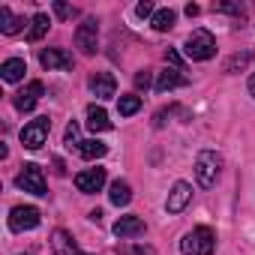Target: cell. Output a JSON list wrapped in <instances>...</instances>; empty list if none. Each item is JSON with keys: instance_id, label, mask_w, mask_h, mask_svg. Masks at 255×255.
I'll return each mask as SVG.
<instances>
[{"instance_id": "6da1fadb", "label": "cell", "mask_w": 255, "mask_h": 255, "mask_svg": "<svg viewBox=\"0 0 255 255\" xmlns=\"http://www.w3.org/2000/svg\"><path fill=\"white\" fill-rule=\"evenodd\" d=\"M213 246H216V234L207 225H198L195 231H189L183 237L180 252L183 255H213Z\"/></svg>"}, {"instance_id": "7a4b0ae2", "label": "cell", "mask_w": 255, "mask_h": 255, "mask_svg": "<svg viewBox=\"0 0 255 255\" xmlns=\"http://www.w3.org/2000/svg\"><path fill=\"white\" fill-rule=\"evenodd\" d=\"M219 165H222V159H219L216 150H201V153L195 156V177H198V186H201V189H210V186L216 183Z\"/></svg>"}, {"instance_id": "3957f363", "label": "cell", "mask_w": 255, "mask_h": 255, "mask_svg": "<svg viewBox=\"0 0 255 255\" xmlns=\"http://www.w3.org/2000/svg\"><path fill=\"white\" fill-rule=\"evenodd\" d=\"M213 54H216V39H213V33L195 30V33L186 39V57H189V60H210Z\"/></svg>"}, {"instance_id": "277c9868", "label": "cell", "mask_w": 255, "mask_h": 255, "mask_svg": "<svg viewBox=\"0 0 255 255\" xmlns=\"http://www.w3.org/2000/svg\"><path fill=\"white\" fill-rule=\"evenodd\" d=\"M48 132H51V120L48 117H36V120H30L21 129V144L27 150H39L48 141Z\"/></svg>"}, {"instance_id": "5b68a950", "label": "cell", "mask_w": 255, "mask_h": 255, "mask_svg": "<svg viewBox=\"0 0 255 255\" xmlns=\"http://www.w3.org/2000/svg\"><path fill=\"white\" fill-rule=\"evenodd\" d=\"M15 183H18L24 192H30V195H45V174H42V168H39L36 162H27V165L18 171Z\"/></svg>"}, {"instance_id": "8992f818", "label": "cell", "mask_w": 255, "mask_h": 255, "mask_svg": "<svg viewBox=\"0 0 255 255\" xmlns=\"http://www.w3.org/2000/svg\"><path fill=\"white\" fill-rule=\"evenodd\" d=\"M36 225H39V210L36 207H30V204L12 207V213H9V228L12 231H30Z\"/></svg>"}, {"instance_id": "52a82bcc", "label": "cell", "mask_w": 255, "mask_h": 255, "mask_svg": "<svg viewBox=\"0 0 255 255\" xmlns=\"http://www.w3.org/2000/svg\"><path fill=\"white\" fill-rule=\"evenodd\" d=\"M96 42H99V24H96V18H87L75 30V45L81 48V54H93L96 51Z\"/></svg>"}, {"instance_id": "ba28073f", "label": "cell", "mask_w": 255, "mask_h": 255, "mask_svg": "<svg viewBox=\"0 0 255 255\" xmlns=\"http://www.w3.org/2000/svg\"><path fill=\"white\" fill-rule=\"evenodd\" d=\"M42 96H45V84H42V81H30L24 90H18V93H15V99H12V102H15V108H18V111H24V114H27V111H33V108H36V102H39Z\"/></svg>"}, {"instance_id": "9c48e42d", "label": "cell", "mask_w": 255, "mask_h": 255, "mask_svg": "<svg viewBox=\"0 0 255 255\" xmlns=\"http://www.w3.org/2000/svg\"><path fill=\"white\" fill-rule=\"evenodd\" d=\"M75 186L78 192L90 195V192H99L105 186V168H84L81 174H75Z\"/></svg>"}, {"instance_id": "30bf717a", "label": "cell", "mask_w": 255, "mask_h": 255, "mask_svg": "<svg viewBox=\"0 0 255 255\" xmlns=\"http://www.w3.org/2000/svg\"><path fill=\"white\" fill-rule=\"evenodd\" d=\"M189 198H192V186H189L186 180H177V183H174V189L168 192L165 210H168V213H180V210L189 204Z\"/></svg>"}, {"instance_id": "8fae6325", "label": "cell", "mask_w": 255, "mask_h": 255, "mask_svg": "<svg viewBox=\"0 0 255 255\" xmlns=\"http://www.w3.org/2000/svg\"><path fill=\"white\" fill-rule=\"evenodd\" d=\"M39 63L45 66V69H72V54L69 51H63V48H45L42 54H39Z\"/></svg>"}, {"instance_id": "7c38bea8", "label": "cell", "mask_w": 255, "mask_h": 255, "mask_svg": "<svg viewBox=\"0 0 255 255\" xmlns=\"http://www.w3.org/2000/svg\"><path fill=\"white\" fill-rule=\"evenodd\" d=\"M90 90L99 99H111L117 93V81H114L111 72H96V75H90Z\"/></svg>"}, {"instance_id": "4fadbf2b", "label": "cell", "mask_w": 255, "mask_h": 255, "mask_svg": "<svg viewBox=\"0 0 255 255\" xmlns=\"http://www.w3.org/2000/svg\"><path fill=\"white\" fill-rule=\"evenodd\" d=\"M144 219L141 216H120L117 222H114V234L117 237H138V234H144Z\"/></svg>"}, {"instance_id": "5bb4252c", "label": "cell", "mask_w": 255, "mask_h": 255, "mask_svg": "<svg viewBox=\"0 0 255 255\" xmlns=\"http://www.w3.org/2000/svg\"><path fill=\"white\" fill-rule=\"evenodd\" d=\"M183 84H189V81H186V75H180V69H162V72L156 75L153 90H156V93H168V90L183 87Z\"/></svg>"}, {"instance_id": "9a60e30c", "label": "cell", "mask_w": 255, "mask_h": 255, "mask_svg": "<svg viewBox=\"0 0 255 255\" xmlns=\"http://www.w3.org/2000/svg\"><path fill=\"white\" fill-rule=\"evenodd\" d=\"M51 249H54V255H84V252L72 243V237H69L63 228H57V231L51 234Z\"/></svg>"}, {"instance_id": "2e32d148", "label": "cell", "mask_w": 255, "mask_h": 255, "mask_svg": "<svg viewBox=\"0 0 255 255\" xmlns=\"http://www.w3.org/2000/svg\"><path fill=\"white\" fill-rule=\"evenodd\" d=\"M24 72H27V63H24L21 57H9L3 66H0V75H3V81H6V84L21 81V78H24Z\"/></svg>"}, {"instance_id": "e0dca14e", "label": "cell", "mask_w": 255, "mask_h": 255, "mask_svg": "<svg viewBox=\"0 0 255 255\" xmlns=\"http://www.w3.org/2000/svg\"><path fill=\"white\" fill-rule=\"evenodd\" d=\"M87 129L90 132H108L111 129V120H108L105 108H99V105H90L87 108Z\"/></svg>"}, {"instance_id": "ac0fdd59", "label": "cell", "mask_w": 255, "mask_h": 255, "mask_svg": "<svg viewBox=\"0 0 255 255\" xmlns=\"http://www.w3.org/2000/svg\"><path fill=\"white\" fill-rule=\"evenodd\" d=\"M21 27H24V18L12 15L9 6H0V30L6 36H15V33H21Z\"/></svg>"}, {"instance_id": "d6986e66", "label": "cell", "mask_w": 255, "mask_h": 255, "mask_svg": "<svg viewBox=\"0 0 255 255\" xmlns=\"http://www.w3.org/2000/svg\"><path fill=\"white\" fill-rule=\"evenodd\" d=\"M108 198H111V204H117V207H126L132 201V189H129V183L126 180H114L111 183V192H108Z\"/></svg>"}, {"instance_id": "ffe728a7", "label": "cell", "mask_w": 255, "mask_h": 255, "mask_svg": "<svg viewBox=\"0 0 255 255\" xmlns=\"http://www.w3.org/2000/svg\"><path fill=\"white\" fill-rule=\"evenodd\" d=\"M48 27H51V18H48L45 12H36V15L30 18V30H27V39H30V42L42 39V36L48 33Z\"/></svg>"}, {"instance_id": "44dd1931", "label": "cell", "mask_w": 255, "mask_h": 255, "mask_svg": "<svg viewBox=\"0 0 255 255\" xmlns=\"http://www.w3.org/2000/svg\"><path fill=\"white\" fill-rule=\"evenodd\" d=\"M105 153H108V144H102V141H96V138L78 144V156H81V159H102Z\"/></svg>"}, {"instance_id": "7402d4cb", "label": "cell", "mask_w": 255, "mask_h": 255, "mask_svg": "<svg viewBox=\"0 0 255 255\" xmlns=\"http://www.w3.org/2000/svg\"><path fill=\"white\" fill-rule=\"evenodd\" d=\"M174 21H177V12H174V9H156V15L150 18L153 30H159V33L171 30V27H174Z\"/></svg>"}, {"instance_id": "603a6c76", "label": "cell", "mask_w": 255, "mask_h": 255, "mask_svg": "<svg viewBox=\"0 0 255 255\" xmlns=\"http://www.w3.org/2000/svg\"><path fill=\"white\" fill-rule=\"evenodd\" d=\"M138 108H141V96H135V93H126V96L117 99V111H120V117H132Z\"/></svg>"}, {"instance_id": "cb8c5ba5", "label": "cell", "mask_w": 255, "mask_h": 255, "mask_svg": "<svg viewBox=\"0 0 255 255\" xmlns=\"http://www.w3.org/2000/svg\"><path fill=\"white\" fill-rule=\"evenodd\" d=\"M54 12H57V18H63V21H69V18H75V15H78V9H75V6H69V3H60V0L54 3Z\"/></svg>"}, {"instance_id": "d4e9b609", "label": "cell", "mask_w": 255, "mask_h": 255, "mask_svg": "<svg viewBox=\"0 0 255 255\" xmlns=\"http://www.w3.org/2000/svg\"><path fill=\"white\" fill-rule=\"evenodd\" d=\"M249 57H252V54H234V57L225 63V72H234L237 66H246V63H249Z\"/></svg>"}, {"instance_id": "484cf974", "label": "cell", "mask_w": 255, "mask_h": 255, "mask_svg": "<svg viewBox=\"0 0 255 255\" xmlns=\"http://www.w3.org/2000/svg\"><path fill=\"white\" fill-rule=\"evenodd\" d=\"M135 15H138V18H153V15H156V9H153V3H147V0H144V3H138V6H135Z\"/></svg>"}, {"instance_id": "4316f807", "label": "cell", "mask_w": 255, "mask_h": 255, "mask_svg": "<svg viewBox=\"0 0 255 255\" xmlns=\"http://www.w3.org/2000/svg\"><path fill=\"white\" fill-rule=\"evenodd\" d=\"M66 144H69V147H72V144H75V147L81 144V141H78V126H75V123L66 126Z\"/></svg>"}, {"instance_id": "83f0119b", "label": "cell", "mask_w": 255, "mask_h": 255, "mask_svg": "<svg viewBox=\"0 0 255 255\" xmlns=\"http://www.w3.org/2000/svg\"><path fill=\"white\" fill-rule=\"evenodd\" d=\"M219 12H234V15H243V6H234V3H216Z\"/></svg>"}, {"instance_id": "f1b7e54d", "label": "cell", "mask_w": 255, "mask_h": 255, "mask_svg": "<svg viewBox=\"0 0 255 255\" xmlns=\"http://www.w3.org/2000/svg\"><path fill=\"white\" fill-rule=\"evenodd\" d=\"M165 60L171 63V69H180V54H177L174 48H168V51H165Z\"/></svg>"}, {"instance_id": "f546056e", "label": "cell", "mask_w": 255, "mask_h": 255, "mask_svg": "<svg viewBox=\"0 0 255 255\" xmlns=\"http://www.w3.org/2000/svg\"><path fill=\"white\" fill-rule=\"evenodd\" d=\"M135 84L138 87H150V72H138L135 75Z\"/></svg>"}, {"instance_id": "4dcf8cb0", "label": "cell", "mask_w": 255, "mask_h": 255, "mask_svg": "<svg viewBox=\"0 0 255 255\" xmlns=\"http://www.w3.org/2000/svg\"><path fill=\"white\" fill-rule=\"evenodd\" d=\"M249 93H252V96H255V75H252V78H249Z\"/></svg>"}]
</instances>
